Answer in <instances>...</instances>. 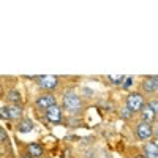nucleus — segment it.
<instances>
[{
    "mask_svg": "<svg viewBox=\"0 0 158 158\" xmlns=\"http://www.w3.org/2000/svg\"><path fill=\"white\" fill-rule=\"evenodd\" d=\"M142 152H144L142 155L146 158H158V142H155V141L144 142Z\"/></svg>",
    "mask_w": 158,
    "mask_h": 158,
    "instance_id": "11",
    "label": "nucleus"
},
{
    "mask_svg": "<svg viewBox=\"0 0 158 158\" xmlns=\"http://www.w3.org/2000/svg\"><path fill=\"white\" fill-rule=\"evenodd\" d=\"M131 84H133V77H131V76H128L127 79H125V81H123V84L120 85L123 90H128L130 87H131Z\"/></svg>",
    "mask_w": 158,
    "mask_h": 158,
    "instance_id": "18",
    "label": "nucleus"
},
{
    "mask_svg": "<svg viewBox=\"0 0 158 158\" xmlns=\"http://www.w3.org/2000/svg\"><path fill=\"white\" fill-rule=\"evenodd\" d=\"M62 108L73 117H79L84 111V98L76 94L73 87L67 89V92L62 95Z\"/></svg>",
    "mask_w": 158,
    "mask_h": 158,
    "instance_id": "1",
    "label": "nucleus"
},
{
    "mask_svg": "<svg viewBox=\"0 0 158 158\" xmlns=\"http://www.w3.org/2000/svg\"><path fill=\"white\" fill-rule=\"evenodd\" d=\"M135 158H146V156H144V155H136Z\"/></svg>",
    "mask_w": 158,
    "mask_h": 158,
    "instance_id": "23",
    "label": "nucleus"
},
{
    "mask_svg": "<svg viewBox=\"0 0 158 158\" xmlns=\"http://www.w3.org/2000/svg\"><path fill=\"white\" fill-rule=\"evenodd\" d=\"M27 150L33 158H43L44 156V147H43V144H40V142H29Z\"/></svg>",
    "mask_w": 158,
    "mask_h": 158,
    "instance_id": "13",
    "label": "nucleus"
},
{
    "mask_svg": "<svg viewBox=\"0 0 158 158\" xmlns=\"http://www.w3.org/2000/svg\"><path fill=\"white\" fill-rule=\"evenodd\" d=\"M57 104V98L54 94H40L36 98H35V108L40 109V111H48L49 108L56 106Z\"/></svg>",
    "mask_w": 158,
    "mask_h": 158,
    "instance_id": "6",
    "label": "nucleus"
},
{
    "mask_svg": "<svg viewBox=\"0 0 158 158\" xmlns=\"http://www.w3.org/2000/svg\"><path fill=\"white\" fill-rule=\"evenodd\" d=\"M141 92L144 95L155 97L158 94V74L156 76H146L141 81Z\"/></svg>",
    "mask_w": 158,
    "mask_h": 158,
    "instance_id": "7",
    "label": "nucleus"
},
{
    "mask_svg": "<svg viewBox=\"0 0 158 158\" xmlns=\"http://www.w3.org/2000/svg\"><path fill=\"white\" fill-rule=\"evenodd\" d=\"M81 92H82V95H84V97H89V98H90V97H94V90H92L90 87H82Z\"/></svg>",
    "mask_w": 158,
    "mask_h": 158,
    "instance_id": "19",
    "label": "nucleus"
},
{
    "mask_svg": "<svg viewBox=\"0 0 158 158\" xmlns=\"http://www.w3.org/2000/svg\"><path fill=\"white\" fill-rule=\"evenodd\" d=\"M133 115H135V112L131 111L130 108H127V106H122L120 108V117L123 118V120H131Z\"/></svg>",
    "mask_w": 158,
    "mask_h": 158,
    "instance_id": "15",
    "label": "nucleus"
},
{
    "mask_svg": "<svg viewBox=\"0 0 158 158\" xmlns=\"http://www.w3.org/2000/svg\"><path fill=\"white\" fill-rule=\"evenodd\" d=\"M35 84L36 87L43 92V94H52L54 90H57L59 84H60V79L57 76H51V74H43V76H38L35 79Z\"/></svg>",
    "mask_w": 158,
    "mask_h": 158,
    "instance_id": "3",
    "label": "nucleus"
},
{
    "mask_svg": "<svg viewBox=\"0 0 158 158\" xmlns=\"http://www.w3.org/2000/svg\"><path fill=\"white\" fill-rule=\"evenodd\" d=\"M106 79H108V82L112 84V85H122L123 81H125V76L123 74H108Z\"/></svg>",
    "mask_w": 158,
    "mask_h": 158,
    "instance_id": "14",
    "label": "nucleus"
},
{
    "mask_svg": "<svg viewBox=\"0 0 158 158\" xmlns=\"http://www.w3.org/2000/svg\"><path fill=\"white\" fill-rule=\"evenodd\" d=\"M133 133H135V138L141 142H149L152 138H153V125L150 123H146V122H136L135 128H133Z\"/></svg>",
    "mask_w": 158,
    "mask_h": 158,
    "instance_id": "5",
    "label": "nucleus"
},
{
    "mask_svg": "<svg viewBox=\"0 0 158 158\" xmlns=\"http://www.w3.org/2000/svg\"><path fill=\"white\" fill-rule=\"evenodd\" d=\"M33 122L30 120V118L25 115V117H22L21 120L16 123V131L18 133H21V135H29L30 131H33Z\"/></svg>",
    "mask_w": 158,
    "mask_h": 158,
    "instance_id": "10",
    "label": "nucleus"
},
{
    "mask_svg": "<svg viewBox=\"0 0 158 158\" xmlns=\"http://www.w3.org/2000/svg\"><path fill=\"white\" fill-rule=\"evenodd\" d=\"M153 138H155V139H158V122L153 125Z\"/></svg>",
    "mask_w": 158,
    "mask_h": 158,
    "instance_id": "22",
    "label": "nucleus"
},
{
    "mask_svg": "<svg viewBox=\"0 0 158 158\" xmlns=\"http://www.w3.org/2000/svg\"><path fill=\"white\" fill-rule=\"evenodd\" d=\"M43 158H52V156H43Z\"/></svg>",
    "mask_w": 158,
    "mask_h": 158,
    "instance_id": "24",
    "label": "nucleus"
},
{
    "mask_svg": "<svg viewBox=\"0 0 158 158\" xmlns=\"http://www.w3.org/2000/svg\"><path fill=\"white\" fill-rule=\"evenodd\" d=\"M84 158H95V152L92 150V149H87L84 152Z\"/></svg>",
    "mask_w": 158,
    "mask_h": 158,
    "instance_id": "21",
    "label": "nucleus"
},
{
    "mask_svg": "<svg viewBox=\"0 0 158 158\" xmlns=\"http://www.w3.org/2000/svg\"><path fill=\"white\" fill-rule=\"evenodd\" d=\"M3 100L8 101V104H22V97L19 94V90L15 89V87L8 89V92H6L5 97H3Z\"/></svg>",
    "mask_w": 158,
    "mask_h": 158,
    "instance_id": "12",
    "label": "nucleus"
},
{
    "mask_svg": "<svg viewBox=\"0 0 158 158\" xmlns=\"http://www.w3.org/2000/svg\"><path fill=\"white\" fill-rule=\"evenodd\" d=\"M19 158H33L30 153H29V150H27V147L25 149H22L21 152H19Z\"/></svg>",
    "mask_w": 158,
    "mask_h": 158,
    "instance_id": "20",
    "label": "nucleus"
},
{
    "mask_svg": "<svg viewBox=\"0 0 158 158\" xmlns=\"http://www.w3.org/2000/svg\"><path fill=\"white\" fill-rule=\"evenodd\" d=\"M0 117L3 120H11V122H19L24 115V108L22 104H5L0 108Z\"/></svg>",
    "mask_w": 158,
    "mask_h": 158,
    "instance_id": "2",
    "label": "nucleus"
},
{
    "mask_svg": "<svg viewBox=\"0 0 158 158\" xmlns=\"http://www.w3.org/2000/svg\"><path fill=\"white\" fill-rule=\"evenodd\" d=\"M44 118L52 123V125H62L63 123V111H62V106L56 104V106L49 108L46 112H44Z\"/></svg>",
    "mask_w": 158,
    "mask_h": 158,
    "instance_id": "8",
    "label": "nucleus"
},
{
    "mask_svg": "<svg viewBox=\"0 0 158 158\" xmlns=\"http://www.w3.org/2000/svg\"><path fill=\"white\" fill-rule=\"evenodd\" d=\"M147 103L150 104V106L155 109V112L158 114V97H150V98L147 100Z\"/></svg>",
    "mask_w": 158,
    "mask_h": 158,
    "instance_id": "17",
    "label": "nucleus"
},
{
    "mask_svg": "<svg viewBox=\"0 0 158 158\" xmlns=\"http://www.w3.org/2000/svg\"><path fill=\"white\" fill-rule=\"evenodd\" d=\"M139 120L146 122V123H150V125H155L158 122V114L155 112V109L147 103L146 106L142 108V111L139 112Z\"/></svg>",
    "mask_w": 158,
    "mask_h": 158,
    "instance_id": "9",
    "label": "nucleus"
},
{
    "mask_svg": "<svg viewBox=\"0 0 158 158\" xmlns=\"http://www.w3.org/2000/svg\"><path fill=\"white\" fill-rule=\"evenodd\" d=\"M0 142H2V146L10 147V138L6 135V130L5 128H0Z\"/></svg>",
    "mask_w": 158,
    "mask_h": 158,
    "instance_id": "16",
    "label": "nucleus"
},
{
    "mask_svg": "<svg viewBox=\"0 0 158 158\" xmlns=\"http://www.w3.org/2000/svg\"><path fill=\"white\" fill-rule=\"evenodd\" d=\"M146 104H147V100L142 92H130L125 98V106L130 108L133 112H141Z\"/></svg>",
    "mask_w": 158,
    "mask_h": 158,
    "instance_id": "4",
    "label": "nucleus"
}]
</instances>
